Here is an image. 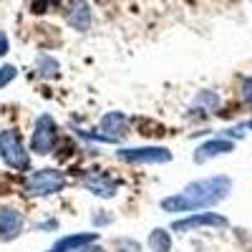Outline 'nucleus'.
<instances>
[{
	"mask_svg": "<svg viewBox=\"0 0 252 252\" xmlns=\"http://www.w3.org/2000/svg\"><path fill=\"white\" fill-rule=\"evenodd\" d=\"M232 192V179L220 174V177H207L199 182H192L184 187L182 194L161 199V209L169 215H182V212H194V209H207L215 207Z\"/></svg>",
	"mask_w": 252,
	"mask_h": 252,
	"instance_id": "1",
	"label": "nucleus"
},
{
	"mask_svg": "<svg viewBox=\"0 0 252 252\" xmlns=\"http://www.w3.org/2000/svg\"><path fill=\"white\" fill-rule=\"evenodd\" d=\"M0 157L15 172H31V154L15 129L0 131Z\"/></svg>",
	"mask_w": 252,
	"mask_h": 252,
	"instance_id": "2",
	"label": "nucleus"
},
{
	"mask_svg": "<svg viewBox=\"0 0 252 252\" xmlns=\"http://www.w3.org/2000/svg\"><path fill=\"white\" fill-rule=\"evenodd\" d=\"M66 174L61 169H38L31 172L26 179V192L33 197H48V194H58L66 189Z\"/></svg>",
	"mask_w": 252,
	"mask_h": 252,
	"instance_id": "3",
	"label": "nucleus"
},
{
	"mask_svg": "<svg viewBox=\"0 0 252 252\" xmlns=\"http://www.w3.org/2000/svg\"><path fill=\"white\" fill-rule=\"evenodd\" d=\"M56 141H58V124L53 116L48 114H40L35 119L33 126V136H31V149L40 157H46L56 149Z\"/></svg>",
	"mask_w": 252,
	"mask_h": 252,
	"instance_id": "4",
	"label": "nucleus"
},
{
	"mask_svg": "<svg viewBox=\"0 0 252 252\" xmlns=\"http://www.w3.org/2000/svg\"><path fill=\"white\" fill-rule=\"evenodd\" d=\"M116 157L129 164H166L172 161V152L166 146H139V149H119Z\"/></svg>",
	"mask_w": 252,
	"mask_h": 252,
	"instance_id": "5",
	"label": "nucleus"
},
{
	"mask_svg": "<svg viewBox=\"0 0 252 252\" xmlns=\"http://www.w3.org/2000/svg\"><path fill=\"white\" fill-rule=\"evenodd\" d=\"M227 217L217 215V212H192L184 220H174L172 229L174 232H189V229H197V227H227Z\"/></svg>",
	"mask_w": 252,
	"mask_h": 252,
	"instance_id": "6",
	"label": "nucleus"
},
{
	"mask_svg": "<svg viewBox=\"0 0 252 252\" xmlns=\"http://www.w3.org/2000/svg\"><path fill=\"white\" fill-rule=\"evenodd\" d=\"M23 215L15 207H0V242H10L23 232Z\"/></svg>",
	"mask_w": 252,
	"mask_h": 252,
	"instance_id": "7",
	"label": "nucleus"
},
{
	"mask_svg": "<svg viewBox=\"0 0 252 252\" xmlns=\"http://www.w3.org/2000/svg\"><path fill=\"white\" fill-rule=\"evenodd\" d=\"M235 149V141L232 139H227V136H217V139H209L204 141L199 149L194 152V161L197 164H204L209 159H215V157H222V154H229Z\"/></svg>",
	"mask_w": 252,
	"mask_h": 252,
	"instance_id": "8",
	"label": "nucleus"
},
{
	"mask_svg": "<svg viewBox=\"0 0 252 252\" xmlns=\"http://www.w3.org/2000/svg\"><path fill=\"white\" fill-rule=\"evenodd\" d=\"M101 134L109 141H119L124 136H129V121H126L121 111H109L101 119Z\"/></svg>",
	"mask_w": 252,
	"mask_h": 252,
	"instance_id": "9",
	"label": "nucleus"
},
{
	"mask_svg": "<svg viewBox=\"0 0 252 252\" xmlns=\"http://www.w3.org/2000/svg\"><path fill=\"white\" fill-rule=\"evenodd\" d=\"M83 184H86V189L91 194H96L101 199H111V197L119 194V184L109 174H91V177H86Z\"/></svg>",
	"mask_w": 252,
	"mask_h": 252,
	"instance_id": "10",
	"label": "nucleus"
},
{
	"mask_svg": "<svg viewBox=\"0 0 252 252\" xmlns=\"http://www.w3.org/2000/svg\"><path fill=\"white\" fill-rule=\"evenodd\" d=\"M66 20H68V26H71L73 31L86 33V31L91 28V5L86 3V0H73Z\"/></svg>",
	"mask_w": 252,
	"mask_h": 252,
	"instance_id": "11",
	"label": "nucleus"
},
{
	"mask_svg": "<svg viewBox=\"0 0 252 252\" xmlns=\"http://www.w3.org/2000/svg\"><path fill=\"white\" fill-rule=\"evenodd\" d=\"M96 232H83V235H66V237H61L48 252H78L81 247H86L91 242H96Z\"/></svg>",
	"mask_w": 252,
	"mask_h": 252,
	"instance_id": "12",
	"label": "nucleus"
},
{
	"mask_svg": "<svg viewBox=\"0 0 252 252\" xmlns=\"http://www.w3.org/2000/svg\"><path fill=\"white\" fill-rule=\"evenodd\" d=\"M149 250L152 252H172V235L166 232V229H161V227L152 229V235H149Z\"/></svg>",
	"mask_w": 252,
	"mask_h": 252,
	"instance_id": "13",
	"label": "nucleus"
},
{
	"mask_svg": "<svg viewBox=\"0 0 252 252\" xmlns=\"http://www.w3.org/2000/svg\"><path fill=\"white\" fill-rule=\"evenodd\" d=\"M58 61L56 58H51V56H40L38 58V63H35V71H38V76H43V78H53V76H58Z\"/></svg>",
	"mask_w": 252,
	"mask_h": 252,
	"instance_id": "14",
	"label": "nucleus"
},
{
	"mask_svg": "<svg viewBox=\"0 0 252 252\" xmlns=\"http://www.w3.org/2000/svg\"><path fill=\"white\" fill-rule=\"evenodd\" d=\"M18 76V68L10 66V63H5V66H0V89H5L8 83Z\"/></svg>",
	"mask_w": 252,
	"mask_h": 252,
	"instance_id": "15",
	"label": "nucleus"
},
{
	"mask_svg": "<svg viewBox=\"0 0 252 252\" xmlns=\"http://www.w3.org/2000/svg\"><path fill=\"white\" fill-rule=\"evenodd\" d=\"M116 252H141V247H139L136 240L121 237V240H116Z\"/></svg>",
	"mask_w": 252,
	"mask_h": 252,
	"instance_id": "16",
	"label": "nucleus"
},
{
	"mask_svg": "<svg viewBox=\"0 0 252 252\" xmlns=\"http://www.w3.org/2000/svg\"><path fill=\"white\" fill-rule=\"evenodd\" d=\"M197 103H204V106H209V109H217L220 96H217L215 91H202V94L197 96Z\"/></svg>",
	"mask_w": 252,
	"mask_h": 252,
	"instance_id": "17",
	"label": "nucleus"
},
{
	"mask_svg": "<svg viewBox=\"0 0 252 252\" xmlns=\"http://www.w3.org/2000/svg\"><path fill=\"white\" fill-rule=\"evenodd\" d=\"M242 98H245V103L252 106V76H247L245 83H242Z\"/></svg>",
	"mask_w": 252,
	"mask_h": 252,
	"instance_id": "18",
	"label": "nucleus"
},
{
	"mask_svg": "<svg viewBox=\"0 0 252 252\" xmlns=\"http://www.w3.org/2000/svg\"><path fill=\"white\" fill-rule=\"evenodd\" d=\"M53 3H58V0H33V13H46V8Z\"/></svg>",
	"mask_w": 252,
	"mask_h": 252,
	"instance_id": "19",
	"label": "nucleus"
},
{
	"mask_svg": "<svg viewBox=\"0 0 252 252\" xmlns=\"http://www.w3.org/2000/svg\"><path fill=\"white\" fill-rule=\"evenodd\" d=\"M8 51H10V40H8V35L3 31H0V56H5Z\"/></svg>",
	"mask_w": 252,
	"mask_h": 252,
	"instance_id": "20",
	"label": "nucleus"
},
{
	"mask_svg": "<svg viewBox=\"0 0 252 252\" xmlns=\"http://www.w3.org/2000/svg\"><path fill=\"white\" fill-rule=\"evenodd\" d=\"M114 220V215H94V224L101 227V224H109Z\"/></svg>",
	"mask_w": 252,
	"mask_h": 252,
	"instance_id": "21",
	"label": "nucleus"
},
{
	"mask_svg": "<svg viewBox=\"0 0 252 252\" xmlns=\"http://www.w3.org/2000/svg\"><path fill=\"white\" fill-rule=\"evenodd\" d=\"M78 252H106V250H103V247H98L96 242H91V245H86V247H81Z\"/></svg>",
	"mask_w": 252,
	"mask_h": 252,
	"instance_id": "22",
	"label": "nucleus"
},
{
	"mask_svg": "<svg viewBox=\"0 0 252 252\" xmlns=\"http://www.w3.org/2000/svg\"><path fill=\"white\" fill-rule=\"evenodd\" d=\"M245 129H250V131H252V119H250V121L245 124Z\"/></svg>",
	"mask_w": 252,
	"mask_h": 252,
	"instance_id": "23",
	"label": "nucleus"
}]
</instances>
